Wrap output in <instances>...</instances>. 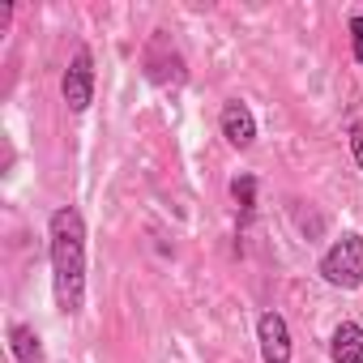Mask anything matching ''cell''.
I'll return each instance as SVG.
<instances>
[{
	"mask_svg": "<svg viewBox=\"0 0 363 363\" xmlns=\"http://www.w3.org/2000/svg\"><path fill=\"white\" fill-rule=\"evenodd\" d=\"M329 359L333 363H363V325L359 320H342L329 333Z\"/></svg>",
	"mask_w": 363,
	"mask_h": 363,
	"instance_id": "8992f818",
	"label": "cell"
},
{
	"mask_svg": "<svg viewBox=\"0 0 363 363\" xmlns=\"http://www.w3.org/2000/svg\"><path fill=\"white\" fill-rule=\"evenodd\" d=\"M231 197H235L240 214L248 218V214L257 210V175H235V179H231Z\"/></svg>",
	"mask_w": 363,
	"mask_h": 363,
	"instance_id": "ba28073f",
	"label": "cell"
},
{
	"mask_svg": "<svg viewBox=\"0 0 363 363\" xmlns=\"http://www.w3.org/2000/svg\"><path fill=\"white\" fill-rule=\"evenodd\" d=\"M218 128H223V137H227L235 150H248V145L257 141V116H252V107L240 103V99H227V103H223Z\"/></svg>",
	"mask_w": 363,
	"mask_h": 363,
	"instance_id": "5b68a950",
	"label": "cell"
},
{
	"mask_svg": "<svg viewBox=\"0 0 363 363\" xmlns=\"http://www.w3.org/2000/svg\"><path fill=\"white\" fill-rule=\"evenodd\" d=\"M316 274L337 286V291H359L363 286V235L359 231H346L342 240H333L316 265Z\"/></svg>",
	"mask_w": 363,
	"mask_h": 363,
	"instance_id": "7a4b0ae2",
	"label": "cell"
},
{
	"mask_svg": "<svg viewBox=\"0 0 363 363\" xmlns=\"http://www.w3.org/2000/svg\"><path fill=\"white\" fill-rule=\"evenodd\" d=\"M60 94H65L69 111H86L94 103V56H90V48L73 52V60L60 77Z\"/></svg>",
	"mask_w": 363,
	"mask_h": 363,
	"instance_id": "3957f363",
	"label": "cell"
},
{
	"mask_svg": "<svg viewBox=\"0 0 363 363\" xmlns=\"http://www.w3.org/2000/svg\"><path fill=\"white\" fill-rule=\"evenodd\" d=\"M350 154H354V162L363 171V124H350Z\"/></svg>",
	"mask_w": 363,
	"mask_h": 363,
	"instance_id": "30bf717a",
	"label": "cell"
},
{
	"mask_svg": "<svg viewBox=\"0 0 363 363\" xmlns=\"http://www.w3.org/2000/svg\"><path fill=\"white\" fill-rule=\"evenodd\" d=\"M350 52H354V60L363 65V13L350 18Z\"/></svg>",
	"mask_w": 363,
	"mask_h": 363,
	"instance_id": "9c48e42d",
	"label": "cell"
},
{
	"mask_svg": "<svg viewBox=\"0 0 363 363\" xmlns=\"http://www.w3.org/2000/svg\"><path fill=\"white\" fill-rule=\"evenodd\" d=\"M9 350L18 363H43V337L30 329V325H9Z\"/></svg>",
	"mask_w": 363,
	"mask_h": 363,
	"instance_id": "52a82bcc",
	"label": "cell"
},
{
	"mask_svg": "<svg viewBox=\"0 0 363 363\" xmlns=\"http://www.w3.org/2000/svg\"><path fill=\"white\" fill-rule=\"evenodd\" d=\"M48 257H52V286L56 308L77 316L86 308V218L77 206H60L48 218Z\"/></svg>",
	"mask_w": 363,
	"mask_h": 363,
	"instance_id": "6da1fadb",
	"label": "cell"
},
{
	"mask_svg": "<svg viewBox=\"0 0 363 363\" xmlns=\"http://www.w3.org/2000/svg\"><path fill=\"white\" fill-rule=\"evenodd\" d=\"M257 342L265 363H291V325L282 312H261L257 320Z\"/></svg>",
	"mask_w": 363,
	"mask_h": 363,
	"instance_id": "277c9868",
	"label": "cell"
}]
</instances>
